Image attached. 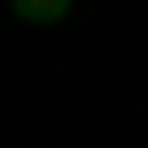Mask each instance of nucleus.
Returning <instances> with one entry per match:
<instances>
[{
	"label": "nucleus",
	"mask_w": 148,
	"mask_h": 148,
	"mask_svg": "<svg viewBox=\"0 0 148 148\" xmlns=\"http://www.w3.org/2000/svg\"><path fill=\"white\" fill-rule=\"evenodd\" d=\"M16 16H23V23H62L70 0H16Z\"/></svg>",
	"instance_id": "obj_1"
}]
</instances>
